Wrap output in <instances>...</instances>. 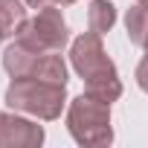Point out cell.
Returning <instances> with one entry per match:
<instances>
[{"label": "cell", "mask_w": 148, "mask_h": 148, "mask_svg": "<svg viewBox=\"0 0 148 148\" xmlns=\"http://www.w3.org/2000/svg\"><path fill=\"white\" fill-rule=\"evenodd\" d=\"M70 61L73 70L82 76L84 90L105 99V102H116L122 96V82H119V73L116 64L108 58L102 35L99 32H82L70 47Z\"/></svg>", "instance_id": "6da1fadb"}, {"label": "cell", "mask_w": 148, "mask_h": 148, "mask_svg": "<svg viewBox=\"0 0 148 148\" xmlns=\"http://www.w3.org/2000/svg\"><path fill=\"white\" fill-rule=\"evenodd\" d=\"M6 105L18 113L55 122L67 105V84L47 82L38 76H21V79H12V84L6 87Z\"/></svg>", "instance_id": "7a4b0ae2"}, {"label": "cell", "mask_w": 148, "mask_h": 148, "mask_svg": "<svg viewBox=\"0 0 148 148\" xmlns=\"http://www.w3.org/2000/svg\"><path fill=\"white\" fill-rule=\"evenodd\" d=\"M67 131L79 145H110L113 142L110 102L84 90L67 108Z\"/></svg>", "instance_id": "3957f363"}, {"label": "cell", "mask_w": 148, "mask_h": 148, "mask_svg": "<svg viewBox=\"0 0 148 148\" xmlns=\"http://www.w3.org/2000/svg\"><path fill=\"white\" fill-rule=\"evenodd\" d=\"M15 41H21L23 47H29L35 52H61L70 41V29L61 15V6L38 9L32 18H26V23L21 26Z\"/></svg>", "instance_id": "277c9868"}, {"label": "cell", "mask_w": 148, "mask_h": 148, "mask_svg": "<svg viewBox=\"0 0 148 148\" xmlns=\"http://www.w3.org/2000/svg\"><path fill=\"white\" fill-rule=\"evenodd\" d=\"M44 125L15 113H0V148H38L44 142Z\"/></svg>", "instance_id": "5b68a950"}, {"label": "cell", "mask_w": 148, "mask_h": 148, "mask_svg": "<svg viewBox=\"0 0 148 148\" xmlns=\"http://www.w3.org/2000/svg\"><path fill=\"white\" fill-rule=\"evenodd\" d=\"M44 52H35L29 47H23L21 41H12L6 49H3V70L9 73L12 79H21V76H35V67L41 61Z\"/></svg>", "instance_id": "8992f818"}, {"label": "cell", "mask_w": 148, "mask_h": 148, "mask_svg": "<svg viewBox=\"0 0 148 148\" xmlns=\"http://www.w3.org/2000/svg\"><path fill=\"white\" fill-rule=\"evenodd\" d=\"M26 3L21 0H0V29L6 32V38H15L21 26L26 23Z\"/></svg>", "instance_id": "52a82bcc"}, {"label": "cell", "mask_w": 148, "mask_h": 148, "mask_svg": "<svg viewBox=\"0 0 148 148\" xmlns=\"http://www.w3.org/2000/svg\"><path fill=\"white\" fill-rule=\"evenodd\" d=\"M116 23V6L110 0H90V9H87V26L99 35L110 32Z\"/></svg>", "instance_id": "ba28073f"}, {"label": "cell", "mask_w": 148, "mask_h": 148, "mask_svg": "<svg viewBox=\"0 0 148 148\" xmlns=\"http://www.w3.org/2000/svg\"><path fill=\"white\" fill-rule=\"evenodd\" d=\"M125 29H128L131 44L145 47V41H148V9L139 6V3L131 6V9L125 12Z\"/></svg>", "instance_id": "9c48e42d"}, {"label": "cell", "mask_w": 148, "mask_h": 148, "mask_svg": "<svg viewBox=\"0 0 148 148\" xmlns=\"http://www.w3.org/2000/svg\"><path fill=\"white\" fill-rule=\"evenodd\" d=\"M35 76L38 79H47V82H58V84H67V64L58 52H44L38 67H35Z\"/></svg>", "instance_id": "30bf717a"}, {"label": "cell", "mask_w": 148, "mask_h": 148, "mask_svg": "<svg viewBox=\"0 0 148 148\" xmlns=\"http://www.w3.org/2000/svg\"><path fill=\"white\" fill-rule=\"evenodd\" d=\"M134 79H136V84H139V90H145V93H148V49H145V55H142V61L136 64V73H134Z\"/></svg>", "instance_id": "8fae6325"}, {"label": "cell", "mask_w": 148, "mask_h": 148, "mask_svg": "<svg viewBox=\"0 0 148 148\" xmlns=\"http://www.w3.org/2000/svg\"><path fill=\"white\" fill-rule=\"evenodd\" d=\"M23 3L29 9H47V6H70V3H76V0H23Z\"/></svg>", "instance_id": "7c38bea8"}, {"label": "cell", "mask_w": 148, "mask_h": 148, "mask_svg": "<svg viewBox=\"0 0 148 148\" xmlns=\"http://www.w3.org/2000/svg\"><path fill=\"white\" fill-rule=\"evenodd\" d=\"M136 3H139V6H145V9H148V0H136Z\"/></svg>", "instance_id": "4fadbf2b"}, {"label": "cell", "mask_w": 148, "mask_h": 148, "mask_svg": "<svg viewBox=\"0 0 148 148\" xmlns=\"http://www.w3.org/2000/svg\"><path fill=\"white\" fill-rule=\"evenodd\" d=\"M3 38H6V32H3V29H0V44H3Z\"/></svg>", "instance_id": "5bb4252c"}]
</instances>
